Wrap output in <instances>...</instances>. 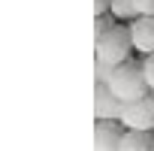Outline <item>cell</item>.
<instances>
[{
  "mask_svg": "<svg viewBox=\"0 0 154 151\" xmlns=\"http://www.w3.org/2000/svg\"><path fill=\"white\" fill-rule=\"evenodd\" d=\"M106 85L112 88V94H115L121 103L142 100V97L151 94V85H148V79H145L142 60H130V57L112 69V76H109V82H106Z\"/></svg>",
  "mask_w": 154,
  "mask_h": 151,
  "instance_id": "1",
  "label": "cell"
},
{
  "mask_svg": "<svg viewBox=\"0 0 154 151\" xmlns=\"http://www.w3.org/2000/svg\"><path fill=\"white\" fill-rule=\"evenodd\" d=\"M133 48V39H130V27L124 21H115L109 30H103L100 36H94V57L109 63V66H118L130 57Z\"/></svg>",
  "mask_w": 154,
  "mask_h": 151,
  "instance_id": "2",
  "label": "cell"
},
{
  "mask_svg": "<svg viewBox=\"0 0 154 151\" xmlns=\"http://www.w3.org/2000/svg\"><path fill=\"white\" fill-rule=\"evenodd\" d=\"M127 130H154V94L142 97V100H130L121 109L118 118Z\"/></svg>",
  "mask_w": 154,
  "mask_h": 151,
  "instance_id": "3",
  "label": "cell"
},
{
  "mask_svg": "<svg viewBox=\"0 0 154 151\" xmlns=\"http://www.w3.org/2000/svg\"><path fill=\"white\" fill-rule=\"evenodd\" d=\"M124 103L112 94V88L106 82H94V118L97 121H109V118H121Z\"/></svg>",
  "mask_w": 154,
  "mask_h": 151,
  "instance_id": "4",
  "label": "cell"
},
{
  "mask_svg": "<svg viewBox=\"0 0 154 151\" xmlns=\"http://www.w3.org/2000/svg\"><path fill=\"white\" fill-rule=\"evenodd\" d=\"M124 130H127V127H124L118 118L97 121V124H94V151H118Z\"/></svg>",
  "mask_w": 154,
  "mask_h": 151,
  "instance_id": "5",
  "label": "cell"
},
{
  "mask_svg": "<svg viewBox=\"0 0 154 151\" xmlns=\"http://www.w3.org/2000/svg\"><path fill=\"white\" fill-rule=\"evenodd\" d=\"M130 27V39H133V48L145 57L154 51V15H136L133 21H127Z\"/></svg>",
  "mask_w": 154,
  "mask_h": 151,
  "instance_id": "6",
  "label": "cell"
},
{
  "mask_svg": "<svg viewBox=\"0 0 154 151\" xmlns=\"http://www.w3.org/2000/svg\"><path fill=\"white\" fill-rule=\"evenodd\" d=\"M118 151H154V133L151 130H124Z\"/></svg>",
  "mask_w": 154,
  "mask_h": 151,
  "instance_id": "7",
  "label": "cell"
},
{
  "mask_svg": "<svg viewBox=\"0 0 154 151\" xmlns=\"http://www.w3.org/2000/svg\"><path fill=\"white\" fill-rule=\"evenodd\" d=\"M109 12L115 15V21H133V18L139 15V12H136V6H133V0H112Z\"/></svg>",
  "mask_w": 154,
  "mask_h": 151,
  "instance_id": "8",
  "label": "cell"
},
{
  "mask_svg": "<svg viewBox=\"0 0 154 151\" xmlns=\"http://www.w3.org/2000/svg\"><path fill=\"white\" fill-rule=\"evenodd\" d=\"M112 69H115V66H109V63H103V60L94 57V82H109Z\"/></svg>",
  "mask_w": 154,
  "mask_h": 151,
  "instance_id": "9",
  "label": "cell"
},
{
  "mask_svg": "<svg viewBox=\"0 0 154 151\" xmlns=\"http://www.w3.org/2000/svg\"><path fill=\"white\" fill-rule=\"evenodd\" d=\"M142 69H145V79H148V85H151V91H154V51L142 57Z\"/></svg>",
  "mask_w": 154,
  "mask_h": 151,
  "instance_id": "10",
  "label": "cell"
},
{
  "mask_svg": "<svg viewBox=\"0 0 154 151\" xmlns=\"http://www.w3.org/2000/svg\"><path fill=\"white\" fill-rule=\"evenodd\" d=\"M139 15H154V0H133Z\"/></svg>",
  "mask_w": 154,
  "mask_h": 151,
  "instance_id": "11",
  "label": "cell"
},
{
  "mask_svg": "<svg viewBox=\"0 0 154 151\" xmlns=\"http://www.w3.org/2000/svg\"><path fill=\"white\" fill-rule=\"evenodd\" d=\"M109 6H112V0H94V18L97 15H109Z\"/></svg>",
  "mask_w": 154,
  "mask_h": 151,
  "instance_id": "12",
  "label": "cell"
},
{
  "mask_svg": "<svg viewBox=\"0 0 154 151\" xmlns=\"http://www.w3.org/2000/svg\"><path fill=\"white\" fill-rule=\"evenodd\" d=\"M151 94H154V91H151Z\"/></svg>",
  "mask_w": 154,
  "mask_h": 151,
  "instance_id": "13",
  "label": "cell"
}]
</instances>
